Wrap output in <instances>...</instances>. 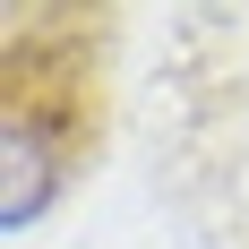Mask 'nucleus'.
I'll list each match as a JSON object with an SVG mask.
<instances>
[{
    "mask_svg": "<svg viewBox=\"0 0 249 249\" xmlns=\"http://www.w3.org/2000/svg\"><path fill=\"white\" fill-rule=\"evenodd\" d=\"M52 206V138L35 121H9V189H0V224L9 232H26V215H43Z\"/></svg>",
    "mask_w": 249,
    "mask_h": 249,
    "instance_id": "obj_1",
    "label": "nucleus"
}]
</instances>
